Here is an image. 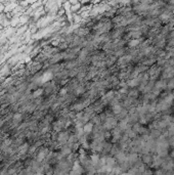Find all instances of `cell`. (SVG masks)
Instances as JSON below:
<instances>
[{
    "mask_svg": "<svg viewBox=\"0 0 174 175\" xmlns=\"http://www.w3.org/2000/svg\"><path fill=\"white\" fill-rule=\"evenodd\" d=\"M103 128L106 130H112L115 127H117V120L115 118H112V117H108L106 119L105 123H103Z\"/></svg>",
    "mask_w": 174,
    "mask_h": 175,
    "instance_id": "cell-1",
    "label": "cell"
},
{
    "mask_svg": "<svg viewBox=\"0 0 174 175\" xmlns=\"http://www.w3.org/2000/svg\"><path fill=\"white\" fill-rule=\"evenodd\" d=\"M47 155H48V150H47V148H42V150H40L39 153H38V156H37L36 161H37L38 163L42 162L43 160H45Z\"/></svg>",
    "mask_w": 174,
    "mask_h": 175,
    "instance_id": "cell-2",
    "label": "cell"
},
{
    "mask_svg": "<svg viewBox=\"0 0 174 175\" xmlns=\"http://www.w3.org/2000/svg\"><path fill=\"white\" fill-rule=\"evenodd\" d=\"M69 137L70 136L68 135L67 132H61L57 136V140H59V142L61 144H66L68 142V140H69Z\"/></svg>",
    "mask_w": 174,
    "mask_h": 175,
    "instance_id": "cell-3",
    "label": "cell"
},
{
    "mask_svg": "<svg viewBox=\"0 0 174 175\" xmlns=\"http://www.w3.org/2000/svg\"><path fill=\"white\" fill-rule=\"evenodd\" d=\"M166 87H167V82L165 81V80H159V81H157L155 83V89L157 90H163V89H166Z\"/></svg>",
    "mask_w": 174,
    "mask_h": 175,
    "instance_id": "cell-4",
    "label": "cell"
},
{
    "mask_svg": "<svg viewBox=\"0 0 174 175\" xmlns=\"http://www.w3.org/2000/svg\"><path fill=\"white\" fill-rule=\"evenodd\" d=\"M141 161L145 165L147 164H152L153 162V156L151 154H143V157H141Z\"/></svg>",
    "mask_w": 174,
    "mask_h": 175,
    "instance_id": "cell-5",
    "label": "cell"
},
{
    "mask_svg": "<svg viewBox=\"0 0 174 175\" xmlns=\"http://www.w3.org/2000/svg\"><path fill=\"white\" fill-rule=\"evenodd\" d=\"M139 84H140V82H139V79L138 78H131L130 80H128L127 81V85L128 87H136V86H138Z\"/></svg>",
    "mask_w": 174,
    "mask_h": 175,
    "instance_id": "cell-6",
    "label": "cell"
},
{
    "mask_svg": "<svg viewBox=\"0 0 174 175\" xmlns=\"http://www.w3.org/2000/svg\"><path fill=\"white\" fill-rule=\"evenodd\" d=\"M173 19L172 18V13H169V11H166V13H163L160 15V20L163 22H169Z\"/></svg>",
    "mask_w": 174,
    "mask_h": 175,
    "instance_id": "cell-7",
    "label": "cell"
},
{
    "mask_svg": "<svg viewBox=\"0 0 174 175\" xmlns=\"http://www.w3.org/2000/svg\"><path fill=\"white\" fill-rule=\"evenodd\" d=\"M93 129H94V126L92 123H87L83 126V132L85 134H89L91 131H93Z\"/></svg>",
    "mask_w": 174,
    "mask_h": 175,
    "instance_id": "cell-8",
    "label": "cell"
},
{
    "mask_svg": "<svg viewBox=\"0 0 174 175\" xmlns=\"http://www.w3.org/2000/svg\"><path fill=\"white\" fill-rule=\"evenodd\" d=\"M161 134H162V131H160V130H158V129H152L151 132H150V136H151L153 139L159 138L160 136H161Z\"/></svg>",
    "mask_w": 174,
    "mask_h": 175,
    "instance_id": "cell-9",
    "label": "cell"
},
{
    "mask_svg": "<svg viewBox=\"0 0 174 175\" xmlns=\"http://www.w3.org/2000/svg\"><path fill=\"white\" fill-rule=\"evenodd\" d=\"M122 110H123V106H122L120 104H115V106H112V112H113V114L117 115V116L120 114V113H121V111H122Z\"/></svg>",
    "mask_w": 174,
    "mask_h": 175,
    "instance_id": "cell-10",
    "label": "cell"
},
{
    "mask_svg": "<svg viewBox=\"0 0 174 175\" xmlns=\"http://www.w3.org/2000/svg\"><path fill=\"white\" fill-rule=\"evenodd\" d=\"M140 44V40L139 39H131L129 42H128V46L130 48H135L137 45Z\"/></svg>",
    "mask_w": 174,
    "mask_h": 175,
    "instance_id": "cell-11",
    "label": "cell"
},
{
    "mask_svg": "<svg viewBox=\"0 0 174 175\" xmlns=\"http://www.w3.org/2000/svg\"><path fill=\"white\" fill-rule=\"evenodd\" d=\"M128 95H129V97H131V98H136L137 96H138V90L137 89L130 90L129 93H128Z\"/></svg>",
    "mask_w": 174,
    "mask_h": 175,
    "instance_id": "cell-12",
    "label": "cell"
},
{
    "mask_svg": "<svg viewBox=\"0 0 174 175\" xmlns=\"http://www.w3.org/2000/svg\"><path fill=\"white\" fill-rule=\"evenodd\" d=\"M22 118H23V117H22V114H19V113L13 115V121L17 122V123H20V122L22 121Z\"/></svg>",
    "mask_w": 174,
    "mask_h": 175,
    "instance_id": "cell-13",
    "label": "cell"
},
{
    "mask_svg": "<svg viewBox=\"0 0 174 175\" xmlns=\"http://www.w3.org/2000/svg\"><path fill=\"white\" fill-rule=\"evenodd\" d=\"M167 88L168 90H172V89H174V79L172 78V79H170V81L168 82L167 83Z\"/></svg>",
    "mask_w": 174,
    "mask_h": 175,
    "instance_id": "cell-14",
    "label": "cell"
},
{
    "mask_svg": "<svg viewBox=\"0 0 174 175\" xmlns=\"http://www.w3.org/2000/svg\"><path fill=\"white\" fill-rule=\"evenodd\" d=\"M43 93V89H36L35 91L33 92V97L34 98H37V96H40L41 94Z\"/></svg>",
    "mask_w": 174,
    "mask_h": 175,
    "instance_id": "cell-15",
    "label": "cell"
},
{
    "mask_svg": "<svg viewBox=\"0 0 174 175\" xmlns=\"http://www.w3.org/2000/svg\"><path fill=\"white\" fill-rule=\"evenodd\" d=\"M168 144H169V146H173L174 148V135L170 136V138L168 139Z\"/></svg>",
    "mask_w": 174,
    "mask_h": 175,
    "instance_id": "cell-16",
    "label": "cell"
},
{
    "mask_svg": "<svg viewBox=\"0 0 174 175\" xmlns=\"http://www.w3.org/2000/svg\"><path fill=\"white\" fill-rule=\"evenodd\" d=\"M83 91H84V88L83 87H77V89H76V93H77V94L82 93Z\"/></svg>",
    "mask_w": 174,
    "mask_h": 175,
    "instance_id": "cell-17",
    "label": "cell"
},
{
    "mask_svg": "<svg viewBox=\"0 0 174 175\" xmlns=\"http://www.w3.org/2000/svg\"><path fill=\"white\" fill-rule=\"evenodd\" d=\"M166 171H164L163 169L162 170H158L157 172H156V175H165Z\"/></svg>",
    "mask_w": 174,
    "mask_h": 175,
    "instance_id": "cell-18",
    "label": "cell"
},
{
    "mask_svg": "<svg viewBox=\"0 0 174 175\" xmlns=\"http://www.w3.org/2000/svg\"><path fill=\"white\" fill-rule=\"evenodd\" d=\"M66 92H67V89H65V88H64V89H61V95H64V94H66Z\"/></svg>",
    "mask_w": 174,
    "mask_h": 175,
    "instance_id": "cell-19",
    "label": "cell"
}]
</instances>
